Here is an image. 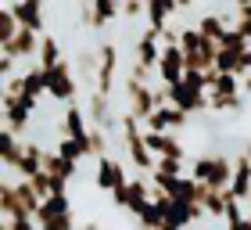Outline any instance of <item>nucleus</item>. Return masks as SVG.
<instances>
[{
	"label": "nucleus",
	"instance_id": "f257e3e1",
	"mask_svg": "<svg viewBox=\"0 0 251 230\" xmlns=\"http://www.w3.org/2000/svg\"><path fill=\"white\" fill-rule=\"evenodd\" d=\"M11 15H15L18 26H29V29H43V0H11Z\"/></svg>",
	"mask_w": 251,
	"mask_h": 230
},
{
	"label": "nucleus",
	"instance_id": "f03ea898",
	"mask_svg": "<svg viewBox=\"0 0 251 230\" xmlns=\"http://www.w3.org/2000/svg\"><path fill=\"white\" fill-rule=\"evenodd\" d=\"M22 137L18 133H11L7 126H0V166L4 169H15L18 166V158H22Z\"/></svg>",
	"mask_w": 251,
	"mask_h": 230
},
{
	"label": "nucleus",
	"instance_id": "7ed1b4c3",
	"mask_svg": "<svg viewBox=\"0 0 251 230\" xmlns=\"http://www.w3.org/2000/svg\"><path fill=\"white\" fill-rule=\"evenodd\" d=\"M15 29H18V22H15V15H11V7L0 4V47L15 36Z\"/></svg>",
	"mask_w": 251,
	"mask_h": 230
},
{
	"label": "nucleus",
	"instance_id": "20e7f679",
	"mask_svg": "<svg viewBox=\"0 0 251 230\" xmlns=\"http://www.w3.org/2000/svg\"><path fill=\"white\" fill-rule=\"evenodd\" d=\"M0 220H4V212H0Z\"/></svg>",
	"mask_w": 251,
	"mask_h": 230
}]
</instances>
